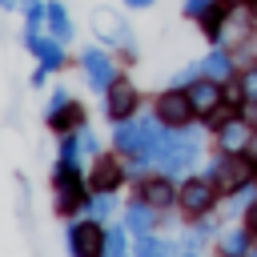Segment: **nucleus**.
<instances>
[{
	"instance_id": "f257e3e1",
	"label": "nucleus",
	"mask_w": 257,
	"mask_h": 257,
	"mask_svg": "<svg viewBox=\"0 0 257 257\" xmlns=\"http://www.w3.org/2000/svg\"><path fill=\"white\" fill-rule=\"evenodd\" d=\"M197 124V120H193ZM193 124H185V128H169V141H165V149L157 153V161H153V169H161V173H169V177H189V173H197V161H205V133L209 128H193Z\"/></svg>"
},
{
	"instance_id": "f03ea898",
	"label": "nucleus",
	"mask_w": 257,
	"mask_h": 257,
	"mask_svg": "<svg viewBox=\"0 0 257 257\" xmlns=\"http://www.w3.org/2000/svg\"><path fill=\"white\" fill-rule=\"evenodd\" d=\"M88 28H92L96 44L112 48L120 60H128V64H137V60H141L137 28L124 20V12H120V8H112V4H96V8L88 12Z\"/></svg>"
},
{
	"instance_id": "7ed1b4c3",
	"label": "nucleus",
	"mask_w": 257,
	"mask_h": 257,
	"mask_svg": "<svg viewBox=\"0 0 257 257\" xmlns=\"http://www.w3.org/2000/svg\"><path fill=\"white\" fill-rule=\"evenodd\" d=\"M205 173L213 177V185L221 193H233V189L257 181V153L253 149L249 153H217L213 149V157H205Z\"/></svg>"
},
{
	"instance_id": "20e7f679",
	"label": "nucleus",
	"mask_w": 257,
	"mask_h": 257,
	"mask_svg": "<svg viewBox=\"0 0 257 257\" xmlns=\"http://www.w3.org/2000/svg\"><path fill=\"white\" fill-rule=\"evenodd\" d=\"M76 68H80V76H84V84H88V92H108V84L124 72V64H120V56L112 52V48H104V44H84L80 52H76Z\"/></svg>"
},
{
	"instance_id": "39448f33",
	"label": "nucleus",
	"mask_w": 257,
	"mask_h": 257,
	"mask_svg": "<svg viewBox=\"0 0 257 257\" xmlns=\"http://www.w3.org/2000/svg\"><path fill=\"white\" fill-rule=\"evenodd\" d=\"M221 197H225V193L213 185V177H209L205 169H197V173L181 177L177 213H181L185 221H193V217H205V213H217V209H221Z\"/></svg>"
},
{
	"instance_id": "423d86ee",
	"label": "nucleus",
	"mask_w": 257,
	"mask_h": 257,
	"mask_svg": "<svg viewBox=\"0 0 257 257\" xmlns=\"http://www.w3.org/2000/svg\"><path fill=\"white\" fill-rule=\"evenodd\" d=\"M104 237H108L104 221H96L88 213L64 217V249H68V257H104Z\"/></svg>"
},
{
	"instance_id": "0eeeda50",
	"label": "nucleus",
	"mask_w": 257,
	"mask_h": 257,
	"mask_svg": "<svg viewBox=\"0 0 257 257\" xmlns=\"http://www.w3.org/2000/svg\"><path fill=\"white\" fill-rule=\"evenodd\" d=\"M52 213L56 217H76V213H84V201H88V177L84 173H60V169H52Z\"/></svg>"
},
{
	"instance_id": "6e6552de",
	"label": "nucleus",
	"mask_w": 257,
	"mask_h": 257,
	"mask_svg": "<svg viewBox=\"0 0 257 257\" xmlns=\"http://www.w3.org/2000/svg\"><path fill=\"white\" fill-rule=\"evenodd\" d=\"M20 44H24V48L32 52V60H36L40 68H48L52 76L68 68V44L56 40L52 32H44V28H20Z\"/></svg>"
},
{
	"instance_id": "1a4fd4ad",
	"label": "nucleus",
	"mask_w": 257,
	"mask_h": 257,
	"mask_svg": "<svg viewBox=\"0 0 257 257\" xmlns=\"http://www.w3.org/2000/svg\"><path fill=\"white\" fill-rule=\"evenodd\" d=\"M84 177H88V189H92V193H120V189L133 181V177H128V161H124L116 149H112V153L104 149L100 157H92Z\"/></svg>"
},
{
	"instance_id": "9d476101",
	"label": "nucleus",
	"mask_w": 257,
	"mask_h": 257,
	"mask_svg": "<svg viewBox=\"0 0 257 257\" xmlns=\"http://www.w3.org/2000/svg\"><path fill=\"white\" fill-rule=\"evenodd\" d=\"M100 112H104L108 124L128 120V116L141 112V88L128 80V72H120V76L108 84V92H100Z\"/></svg>"
},
{
	"instance_id": "9b49d317",
	"label": "nucleus",
	"mask_w": 257,
	"mask_h": 257,
	"mask_svg": "<svg viewBox=\"0 0 257 257\" xmlns=\"http://www.w3.org/2000/svg\"><path fill=\"white\" fill-rule=\"evenodd\" d=\"M153 116H157L165 128H185V124H193V120H197V112H193L189 88L165 84V88L153 96Z\"/></svg>"
},
{
	"instance_id": "f8f14e48",
	"label": "nucleus",
	"mask_w": 257,
	"mask_h": 257,
	"mask_svg": "<svg viewBox=\"0 0 257 257\" xmlns=\"http://www.w3.org/2000/svg\"><path fill=\"white\" fill-rule=\"evenodd\" d=\"M133 193H137V197H145L153 209L173 213V209H177L181 181H177V177H169V173H161V169H149L145 177H137V181H133Z\"/></svg>"
},
{
	"instance_id": "ddd939ff",
	"label": "nucleus",
	"mask_w": 257,
	"mask_h": 257,
	"mask_svg": "<svg viewBox=\"0 0 257 257\" xmlns=\"http://www.w3.org/2000/svg\"><path fill=\"white\" fill-rule=\"evenodd\" d=\"M189 100H193V112H197V124H209L217 112L229 108L225 100V80H213V76H197L189 84Z\"/></svg>"
},
{
	"instance_id": "4468645a",
	"label": "nucleus",
	"mask_w": 257,
	"mask_h": 257,
	"mask_svg": "<svg viewBox=\"0 0 257 257\" xmlns=\"http://www.w3.org/2000/svg\"><path fill=\"white\" fill-rule=\"evenodd\" d=\"M120 225L128 229V237L137 241V237H149V233H161V209H153L145 197H128L124 205H120Z\"/></svg>"
},
{
	"instance_id": "2eb2a0df",
	"label": "nucleus",
	"mask_w": 257,
	"mask_h": 257,
	"mask_svg": "<svg viewBox=\"0 0 257 257\" xmlns=\"http://www.w3.org/2000/svg\"><path fill=\"white\" fill-rule=\"evenodd\" d=\"M253 245H257V237L249 233V225H245V221H229V225L217 233V241H213V249H217V253H225V257H249V253H253Z\"/></svg>"
},
{
	"instance_id": "dca6fc26",
	"label": "nucleus",
	"mask_w": 257,
	"mask_h": 257,
	"mask_svg": "<svg viewBox=\"0 0 257 257\" xmlns=\"http://www.w3.org/2000/svg\"><path fill=\"white\" fill-rule=\"evenodd\" d=\"M201 72L213 76V80H233L241 72V60L229 44H209V52L201 56Z\"/></svg>"
},
{
	"instance_id": "f3484780",
	"label": "nucleus",
	"mask_w": 257,
	"mask_h": 257,
	"mask_svg": "<svg viewBox=\"0 0 257 257\" xmlns=\"http://www.w3.org/2000/svg\"><path fill=\"white\" fill-rule=\"evenodd\" d=\"M221 225L225 221H217L213 213H205V217H193V221H185V229H181V249H205V245H213L217 241V233H221Z\"/></svg>"
},
{
	"instance_id": "a211bd4d",
	"label": "nucleus",
	"mask_w": 257,
	"mask_h": 257,
	"mask_svg": "<svg viewBox=\"0 0 257 257\" xmlns=\"http://www.w3.org/2000/svg\"><path fill=\"white\" fill-rule=\"evenodd\" d=\"M44 32H52V36H56V40H64V44H72V40H76V20H72V12L64 8V0H48Z\"/></svg>"
},
{
	"instance_id": "6ab92c4d",
	"label": "nucleus",
	"mask_w": 257,
	"mask_h": 257,
	"mask_svg": "<svg viewBox=\"0 0 257 257\" xmlns=\"http://www.w3.org/2000/svg\"><path fill=\"white\" fill-rule=\"evenodd\" d=\"M177 253H181V241L165 233H149L133 241V257H177Z\"/></svg>"
},
{
	"instance_id": "aec40b11",
	"label": "nucleus",
	"mask_w": 257,
	"mask_h": 257,
	"mask_svg": "<svg viewBox=\"0 0 257 257\" xmlns=\"http://www.w3.org/2000/svg\"><path fill=\"white\" fill-rule=\"evenodd\" d=\"M253 201H257V181H249V185L225 193V197H221V213H225V221H241V217L249 213Z\"/></svg>"
},
{
	"instance_id": "412c9836",
	"label": "nucleus",
	"mask_w": 257,
	"mask_h": 257,
	"mask_svg": "<svg viewBox=\"0 0 257 257\" xmlns=\"http://www.w3.org/2000/svg\"><path fill=\"white\" fill-rule=\"evenodd\" d=\"M44 124H48V133H56V137H60V133H76V128H84V124H88V108H84L80 100H72L64 112L48 116Z\"/></svg>"
},
{
	"instance_id": "4be33fe9",
	"label": "nucleus",
	"mask_w": 257,
	"mask_h": 257,
	"mask_svg": "<svg viewBox=\"0 0 257 257\" xmlns=\"http://www.w3.org/2000/svg\"><path fill=\"white\" fill-rule=\"evenodd\" d=\"M120 193H88V201H84V213L88 217H96V221H112V217H120Z\"/></svg>"
},
{
	"instance_id": "5701e85b",
	"label": "nucleus",
	"mask_w": 257,
	"mask_h": 257,
	"mask_svg": "<svg viewBox=\"0 0 257 257\" xmlns=\"http://www.w3.org/2000/svg\"><path fill=\"white\" fill-rule=\"evenodd\" d=\"M233 84H237V92H241L245 108H249V104H257V60H253V64H241V72L233 76Z\"/></svg>"
},
{
	"instance_id": "b1692460",
	"label": "nucleus",
	"mask_w": 257,
	"mask_h": 257,
	"mask_svg": "<svg viewBox=\"0 0 257 257\" xmlns=\"http://www.w3.org/2000/svg\"><path fill=\"white\" fill-rule=\"evenodd\" d=\"M72 100H76V96H72V88H68L64 80H60V84H52V88H48V100H44V120H48V116H56V112H64Z\"/></svg>"
},
{
	"instance_id": "393cba45",
	"label": "nucleus",
	"mask_w": 257,
	"mask_h": 257,
	"mask_svg": "<svg viewBox=\"0 0 257 257\" xmlns=\"http://www.w3.org/2000/svg\"><path fill=\"white\" fill-rule=\"evenodd\" d=\"M20 16H24V28H44L48 0H20Z\"/></svg>"
},
{
	"instance_id": "a878e982",
	"label": "nucleus",
	"mask_w": 257,
	"mask_h": 257,
	"mask_svg": "<svg viewBox=\"0 0 257 257\" xmlns=\"http://www.w3.org/2000/svg\"><path fill=\"white\" fill-rule=\"evenodd\" d=\"M76 141H80V149H84V157H88V161L104 153V141H100V133H96L92 124H84V128H76Z\"/></svg>"
},
{
	"instance_id": "bb28decb",
	"label": "nucleus",
	"mask_w": 257,
	"mask_h": 257,
	"mask_svg": "<svg viewBox=\"0 0 257 257\" xmlns=\"http://www.w3.org/2000/svg\"><path fill=\"white\" fill-rule=\"evenodd\" d=\"M197 76H205V72H201V60H193V64H185V68H177V72L169 76V84H177V88H189Z\"/></svg>"
},
{
	"instance_id": "cd10ccee",
	"label": "nucleus",
	"mask_w": 257,
	"mask_h": 257,
	"mask_svg": "<svg viewBox=\"0 0 257 257\" xmlns=\"http://www.w3.org/2000/svg\"><path fill=\"white\" fill-rule=\"evenodd\" d=\"M213 4H217V0H181V16L197 24V20H201V16H205V12L213 8Z\"/></svg>"
},
{
	"instance_id": "c85d7f7f",
	"label": "nucleus",
	"mask_w": 257,
	"mask_h": 257,
	"mask_svg": "<svg viewBox=\"0 0 257 257\" xmlns=\"http://www.w3.org/2000/svg\"><path fill=\"white\" fill-rule=\"evenodd\" d=\"M48 76H52V72L36 64V68H32V76H28V84H32V88H44V84H48Z\"/></svg>"
},
{
	"instance_id": "c756f323",
	"label": "nucleus",
	"mask_w": 257,
	"mask_h": 257,
	"mask_svg": "<svg viewBox=\"0 0 257 257\" xmlns=\"http://www.w3.org/2000/svg\"><path fill=\"white\" fill-rule=\"evenodd\" d=\"M120 4H124L128 12H145V8H153L157 0H120Z\"/></svg>"
},
{
	"instance_id": "7c9ffc66",
	"label": "nucleus",
	"mask_w": 257,
	"mask_h": 257,
	"mask_svg": "<svg viewBox=\"0 0 257 257\" xmlns=\"http://www.w3.org/2000/svg\"><path fill=\"white\" fill-rule=\"evenodd\" d=\"M241 221H245V225H249V233H253V237H257V201H253V205H249V213H245V217H241Z\"/></svg>"
},
{
	"instance_id": "2f4dec72",
	"label": "nucleus",
	"mask_w": 257,
	"mask_h": 257,
	"mask_svg": "<svg viewBox=\"0 0 257 257\" xmlns=\"http://www.w3.org/2000/svg\"><path fill=\"white\" fill-rule=\"evenodd\" d=\"M20 8V0H0V12H16Z\"/></svg>"
},
{
	"instance_id": "473e14b6",
	"label": "nucleus",
	"mask_w": 257,
	"mask_h": 257,
	"mask_svg": "<svg viewBox=\"0 0 257 257\" xmlns=\"http://www.w3.org/2000/svg\"><path fill=\"white\" fill-rule=\"evenodd\" d=\"M245 8H249V16L257 20V0H245Z\"/></svg>"
},
{
	"instance_id": "72a5a7b5",
	"label": "nucleus",
	"mask_w": 257,
	"mask_h": 257,
	"mask_svg": "<svg viewBox=\"0 0 257 257\" xmlns=\"http://www.w3.org/2000/svg\"><path fill=\"white\" fill-rule=\"evenodd\" d=\"M217 257H225V253H217Z\"/></svg>"
}]
</instances>
